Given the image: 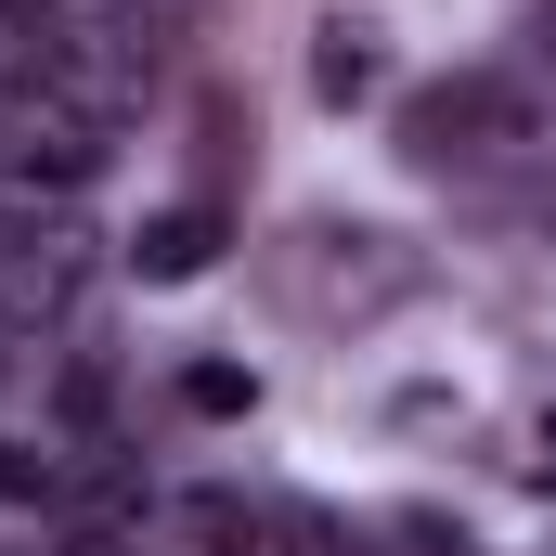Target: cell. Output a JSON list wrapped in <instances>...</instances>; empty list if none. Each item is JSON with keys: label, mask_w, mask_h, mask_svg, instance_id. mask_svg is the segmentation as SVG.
<instances>
[{"label": "cell", "mask_w": 556, "mask_h": 556, "mask_svg": "<svg viewBox=\"0 0 556 556\" xmlns=\"http://www.w3.org/2000/svg\"><path fill=\"white\" fill-rule=\"evenodd\" d=\"M78 298H91V220L13 194V207H0V324L39 337V324H65Z\"/></svg>", "instance_id": "cell-2"}, {"label": "cell", "mask_w": 556, "mask_h": 556, "mask_svg": "<svg viewBox=\"0 0 556 556\" xmlns=\"http://www.w3.org/2000/svg\"><path fill=\"white\" fill-rule=\"evenodd\" d=\"M402 142H415L427 168H505V155H531L544 142V104L518 91V78H453V91H427L415 117H402Z\"/></svg>", "instance_id": "cell-3"}, {"label": "cell", "mask_w": 556, "mask_h": 556, "mask_svg": "<svg viewBox=\"0 0 556 556\" xmlns=\"http://www.w3.org/2000/svg\"><path fill=\"white\" fill-rule=\"evenodd\" d=\"M311 91L324 104H376L389 91V26L376 13H324L311 26Z\"/></svg>", "instance_id": "cell-4"}, {"label": "cell", "mask_w": 556, "mask_h": 556, "mask_svg": "<svg viewBox=\"0 0 556 556\" xmlns=\"http://www.w3.org/2000/svg\"><path fill=\"white\" fill-rule=\"evenodd\" d=\"M273 285H285V311H311V324H376V311L415 298V247L376 233V220H311V233H285Z\"/></svg>", "instance_id": "cell-1"}, {"label": "cell", "mask_w": 556, "mask_h": 556, "mask_svg": "<svg viewBox=\"0 0 556 556\" xmlns=\"http://www.w3.org/2000/svg\"><path fill=\"white\" fill-rule=\"evenodd\" d=\"M65 492V453H39V440H0V505H52Z\"/></svg>", "instance_id": "cell-8"}, {"label": "cell", "mask_w": 556, "mask_h": 556, "mask_svg": "<svg viewBox=\"0 0 556 556\" xmlns=\"http://www.w3.org/2000/svg\"><path fill=\"white\" fill-rule=\"evenodd\" d=\"M52 52H65V13H52V0H0V65L26 78V65H52Z\"/></svg>", "instance_id": "cell-6"}, {"label": "cell", "mask_w": 556, "mask_h": 556, "mask_svg": "<svg viewBox=\"0 0 556 556\" xmlns=\"http://www.w3.org/2000/svg\"><path fill=\"white\" fill-rule=\"evenodd\" d=\"M181 415H260V376H247V363H181Z\"/></svg>", "instance_id": "cell-7"}, {"label": "cell", "mask_w": 556, "mask_h": 556, "mask_svg": "<svg viewBox=\"0 0 556 556\" xmlns=\"http://www.w3.org/2000/svg\"><path fill=\"white\" fill-rule=\"evenodd\" d=\"M104 402H117V376H104V363H78V376H65V427H104Z\"/></svg>", "instance_id": "cell-9"}, {"label": "cell", "mask_w": 556, "mask_h": 556, "mask_svg": "<svg viewBox=\"0 0 556 556\" xmlns=\"http://www.w3.org/2000/svg\"><path fill=\"white\" fill-rule=\"evenodd\" d=\"M52 556H130V531H117V518H78V531H65Z\"/></svg>", "instance_id": "cell-10"}, {"label": "cell", "mask_w": 556, "mask_h": 556, "mask_svg": "<svg viewBox=\"0 0 556 556\" xmlns=\"http://www.w3.org/2000/svg\"><path fill=\"white\" fill-rule=\"evenodd\" d=\"M220 247H233V220H220L207 194H181V207H155V220H142V233H130L142 285H194V273H207V260H220Z\"/></svg>", "instance_id": "cell-5"}]
</instances>
